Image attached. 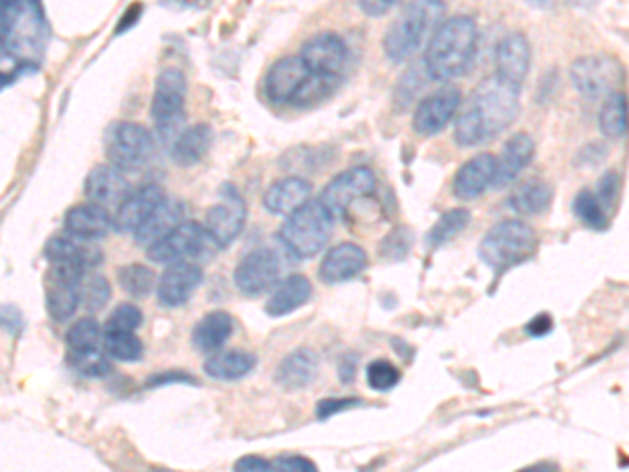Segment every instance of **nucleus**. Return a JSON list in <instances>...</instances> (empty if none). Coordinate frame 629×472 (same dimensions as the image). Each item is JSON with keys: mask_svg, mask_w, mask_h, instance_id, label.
Returning <instances> with one entry per match:
<instances>
[{"mask_svg": "<svg viewBox=\"0 0 629 472\" xmlns=\"http://www.w3.org/2000/svg\"><path fill=\"white\" fill-rule=\"evenodd\" d=\"M520 89L523 87L497 74L485 78L474 89L462 116L455 120V143L479 147L508 131L520 112Z\"/></svg>", "mask_w": 629, "mask_h": 472, "instance_id": "1", "label": "nucleus"}, {"mask_svg": "<svg viewBox=\"0 0 629 472\" xmlns=\"http://www.w3.org/2000/svg\"><path fill=\"white\" fill-rule=\"evenodd\" d=\"M479 47V28L470 15H453L432 34L424 53V70L430 80L449 82L464 76Z\"/></svg>", "mask_w": 629, "mask_h": 472, "instance_id": "2", "label": "nucleus"}, {"mask_svg": "<svg viewBox=\"0 0 629 472\" xmlns=\"http://www.w3.org/2000/svg\"><path fill=\"white\" fill-rule=\"evenodd\" d=\"M445 13L443 0H409L382 38L384 55L393 63L416 57L443 24Z\"/></svg>", "mask_w": 629, "mask_h": 472, "instance_id": "3", "label": "nucleus"}, {"mask_svg": "<svg viewBox=\"0 0 629 472\" xmlns=\"http://www.w3.org/2000/svg\"><path fill=\"white\" fill-rule=\"evenodd\" d=\"M340 80L311 74L298 55L281 57L265 76V95L275 105L307 107L336 93Z\"/></svg>", "mask_w": 629, "mask_h": 472, "instance_id": "4", "label": "nucleus"}, {"mask_svg": "<svg viewBox=\"0 0 629 472\" xmlns=\"http://www.w3.org/2000/svg\"><path fill=\"white\" fill-rule=\"evenodd\" d=\"M0 40L15 61L32 63L47 40V26L36 0H0Z\"/></svg>", "mask_w": 629, "mask_h": 472, "instance_id": "5", "label": "nucleus"}, {"mask_svg": "<svg viewBox=\"0 0 629 472\" xmlns=\"http://www.w3.org/2000/svg\"><path fill=\"white\" fill-rule=\"evenodd\" d=\"M334 221L319 200H309L288 214L277 231V240L296 261H309L332 240Z\"/></svg>", "mask_w": 629, "mask_h": 472, "instance_id": "6", "label": "nucleus"}, {"mask_svg": "<svg viewBox=\"0 0 629 472\" xmlns=\"http://www.w3.org/2000/svg\"><path fill=\"white\" fill-rule=\"evenodd\" d=\"M539 250L537 231L520 219L493 225L479 244V259L497 275L531 261Z\"/></svg>", "mask_w": 629, "mask_h": 472, "instance_id": "7", "label": "nucleus"}, {"mask_svg": "<svg viewBox=\"0 0 629 472\" xmlns=\"http://www.w3.org/2000/svg\"><path fill=\"white\" fill-rule=\"evenodd\" d=\"M221 250V246L212 240V235L204 225L185 221L179 227L166 233L162 240L149 244L147 256L151 263H179V261H204Z\"/></svg>", "mask_w": 629, "mask_h": 472, "instance_id": "8", "label": "nucleus"}, {"mask_svg": "<svg viewBox=\"0 0 629 472\" xmlns=\"http://www.w3.org/2000/svg\"><path fill=\"white\" fill-rule=\"evenodd\" d=\"M187 78L179 68H164L151 97V118L162 139H177L183 131Z\"/></svg>", "mask_w": 629, "mask_h": 472, "instance_id": "9", "label": "nucleus"}, {"mask_svg": "<svg viewBox=\"0 0 629 472\" xmlns=\"http://www.w3.org/2000/svg\"><path fill=\"white\" fill-rule=\"evenodd\" d=\"M376 185L378 179L370 166H353L342 170L325 185L317 200L328 208L334 219H349L357 204L374 196Z\"/></svg>", "mask_w": 629, "mask_h": 472, "instance_id": "10", "label": "nucleus"}, {"mask_svg": "<svg viewBox=\"0 0 629 472\" xmlns=\"http://www.w3.org/2000/svg\"><path fill=\"white\" fill-rule=\"evenodd\" d=\"M573 87L585 99H604L619 91L623 82V66L613 55H583L571 63L569 70Z\"/></svg>", "mask_w": 629, "mask_h": 472, "instance_id": "11", "label": "nucleus"}, {"mask_svg": "<svg viewBox=\"0 0 629 472\" xmlns=\"http://www.w3.org/2000/svg\"><path fill=\"white\" fill-rule=\"evenodd\" d=\"M246 221L248 206L244 196L233 183H225L219 189L216 202L206 212V231L221 248H229L242 235Z\"/></svg>", "mask_w": 629, "mask_h": 472, "instance_id": "12", "label": "nucleus"}, {"mask_svg": "<svg viewBox=\"0 0 629 472\" xmlns=\"http://www.w3.org/2000/svg\"><path fill=\"white\" fill-rule=\"evenodd\" d=\"M156 141L149 128L135 122H120L107 139V156L122 173L143 168L154 156Z\"/></svg>", "mask_w": 629, "mask_h": 472, "instance_id": "13", "label": "nucleus"}, {"mask_svg": "<svg viewBox=\"0 0 629 472\" xmlns=\"http://www.w3.org/2000/svg\"><path fill=\"white\" fill-rule=\"evenodd\" d=\"M298 57L311 74L342 82L346 63H349V45L340 34L321 32L302 45Z\"/></svg>", "mask_w": 629, "mask_h": 472, "instance_id": "14", "label": "nucleus"}, {"mask_svg": "<svg viewBox=\"0 0 629 472\" xmlns=\"http://www.w3.org/2000/svg\"><path fill=\"white\" fill-rule=\"evenodd\" d=\"M281 277V261L275 250L256 248L237 263L233 284L248 298H256L273 290Z\"/></svg>", "mask_w": 629, "mask_h": 472, "instance_id": "15", "label": "nucleus"}, {"mask_svg": "<svg viewBox=\"0 0 629 472\" xmlns=\"http://www.w3.org/2000/svg\"><path fill=\"white\" fill-rule=\"evenodd\" d=\"M84 269L68 263H51L47 273V311L55 321H68L80 307Z\"/></svg>", "mask_w": 629, "mask_h": 472, "instance_id": "16", "label": "nucleus"}, {"mask_svg": "<svg viewBox=\"0 0 629 472\" xmlns=\"http://www.w3.org/2000/svg\"><path fill=\"white\" fill-rule=\"evenodd\" d=\"M462 105V93L455 87H443L428 97L420 99L414 112V131L422 137H435L443 133L458 114Z\"/></svg>", "mask_w": 629, "mask_h": 472, "instance_id": "17", "label": "nucleus"}, {"mask_svg": "<svg viewBox=\"0 0 629 472\" xmlns=\"http://www.w3.org/2000/svg\"><path fill=\"white\" fill-rule=\"evenodd\" d=\"M204 282V271L193 261L170 263L158 282V300L162 307L177 309L189 303L193 292Z\"/></svg>", "mask_w": 629, "mask_h": 472, "instance_id": "18", "label": "nucleus"}, {"mask_svg": "<svg viewBox=\"0 0 629 472\" xmlns=\"http://www.w3.org/2000/svg\"><path fill=\"white\" fill-rule=\"evenodd\" d=\"M370 263L367 252L353 242H342L323 254L319 263V280L328 286L355 280Z\"/></svg>", "mask_w": 629, "mask_h": 472, "instance_id": "19", "label": "nucleus"}, {"mask_svg": "<svg viewBox=\"0 0 629 472\" xmlns=\"http://www.w3.org/2000/svg\"><path fill=\"white\" fill-rule=\"evenodd\" d=\"M495 175H497V156L489 152L476 154L470 160H466L458 168V173H455L453 196L462 202L481 198L487 189L493 187Z\"/></svg>", "mask_w": 629, "mask_h": 472, "instance_id": "20", "label": "nucleus"}, {"mask_svg": "<svg viewBox=\"0 0 629 472\" xmlns=\"http://www.w3.org/2000/svg\"><path fill=\"white\" fill-rule=\"evenodd\" d=\"M164 198H166L164 189L156 183H147L135 191H130L118 206V212L114 217L116 229L122 233H135Z\"/></svg>", "mask_w": 629, "mask_h": 472, "instance_id": "21", "label": "nucleus"}, {"mask_svg": "<svg viewBox=\"0 0 629 472\" xmlns=\"http://www.w3.org/2000/svg\"><path fill=\"white\" fill-rule=\"evenodd\" d=\"M319 372V357L313 349L300 347L279 361L275 370V384L284 393H298L315 380Z\"/></svg>", "mask_w": 629, "mask_h": 472, "instance_id": "22", "label": "nucleus"}, {"mask_svg": "<svg viewBox=\"0 0 629 472\" xmlns=\"http://www.w3.org/2000/svg\"><path fill=\"white\" fill-rule=\"evenodd\" d=\"M84 193L89 202L110 208L122 204V200L130 193V187L120 168H116L114 164H99L86 177Z\"/></svg>", "mask_w": 629, "mask_h": 472, "instance_id": "23", "label": "nucleus"}, {"mask_svg": "<svg viewBox=\"0 0 629 472\" xmlns=\"http://www.w3.org/2000/svg\"><path fill=\"white\" fill-rule=\"evenodd\" d=\"M495 68L497 76H502L508 82L523 87L525 78L531 70V45L525 34H508L495 53Z\"/></svg>", "mask_w": 629, "mask_h": 472, "instance_id": "24", "label": "nucleus"}, {"mask_svg": "<svg viewBox=\"0 0 629 472\" xmlns=\"http://www.w3.org/2000/svg\"><path fill=\"white\" fill-rule=\"evenodd\" d=\"M535 158V141L529 133L512 135L502 149V156L497 158V175H495V189H504L512 185L520 173L533 162Z\"/></svg>", "mask_w": 629, "mask_h": 472, "instance_id": "25", "label": "nucleus"}, {"mask_svg": "<svg viewBox=\"0 0 629 472\" xmlns=\"http://www.w3.org/2000/svg\"><path fill=\"white\" fill-rule=\"evenodd\" d=\"M313 296V286L309 282L307 275H288L286 280L277 282V286L273 288L267 305H265V313L273 319L286 317L294 311H298L300 307H305Z\"/></svg>", "mask_w": 629, "mask_h": 472, "instance_id": "26", "label": "nucleus"}, {"mask_svg": "<svg viewBox=\"0 0 629 472\" xmlns=\"http://www.w3.org/2000/svg\"><path fill=\"white\" fill-rule=\"evenodd\" d=\"M313 196V185L302 177H286L279 179L263 196V206L267 212L277 214V217H288L290 212L309 202Z\"/></svg>", "mask_w": 629, "mask_h": 472, "instance_id": "27", "label": "nucleus"}, {"mask_svg": "<svg viewBox=\"0 0 629 472\" xmlns=\"http://www.w3.org/2000/svg\"><path fill=\"white\" fill-rule=\"evenodd\" d=\"M47 259L51 263H68L82 267L84 271L97 267L103 261L101 250L93 244V240H82L76 235H55L47 244Z\"/></svg>", "mask_w": 629, "mask_h": 472, "instance_id": "28", "label": "nucleus"}, {"mask_svg": "<svg viewBox=\"0 0 629 472\" xmlns=\"http://www.w3.org/2000/svg\"><path fill=\"white\" fill-rule=\"evenodd\" d=\"M114 219L105 206L95 202L78 204L65 214V231L82 240H99L112 229Z\"/></svg>", "mask_w": 629, "mask_h": 472, "instance_id": "29", "label": "nucleus"}, {"mask_svg": "<svg viewBox=\"0 0 629 472\" xmlns=\"http://www.w3.org/2000/svg\"><path fill=\"white\" fill-rule=\"evenodd\" d=\"M187 219V206L177 198H164L156 210L149 214L147 221L135 231V238L139 244H154L162 240L166 233H170Z\"/></svg>", "mask_w": 629, "mask_h": 472, "instance_id": "30", "label": "nucleus"}, {"mask_svg": "<svg viewBox=\"0 0 629 472\" xmlns=\"http://www.w3.org/2000/svg\"><path fill=\"white\" fill-rule=\"evenodd\" d=\"M233 317L227 311H210L206 313L191 332V342L195 351L200 353H216L221 351L225 342L233 334Z\"/></svg>", "mask_w": 629, "mask_h": 472, "instance_id": "31", "label": "nucleus"}, {"mask_svg": "<svg viewBox=\"0 0 629 472\" xmlns=\"http://www.w3.org/2000/svg\"><path fill=\"white\" fill-rule=\"evenodd\" d=\"M256 363H258V357L244 349L216 351L206 359L204 372L214 380L233 382V380H242L248 374H252Z\"/></svg>", "mask_w": 629, "mask_h": 472, "instance_id": "32", "label": "nucleus"}, {"mask_svg": "<svg viewBox=\"0 0 629 472\" xmlns=\"http://www.w3.org/2000/svg\"><path fill=\"white\" fill-rule=\"evenodd\" d=\"M554 200V191L550 183L541 179H529L514 187L508 198V206L520 214V217H537L546 212Z\"/></svg>", "mask_w": 629, "mask_h": 472, "instance_id": "33", "label": "nucleus"}, {"mask_svg": "<svg viewBox=\"0 0 629 472\" xmlns=\"http://www.w3.org/2000/svg\"><path fill=\"white\" fill-rule=\"evenodd\" d=\"M212 145V128L208 124H193L181 131L172 143V160L181 166L198 164Z\"/></svg>", "mask_w": 629, "mask_h": 472, "instance_id": "34", "label": "nucleus"}, {"mask_svg": "<svg viewBox=\"0 0 629 472\" xmlns=\"http://www.w3.org/2000/svg\"><path fill=\"white\" fill-rule=\"evenodd\" d=\"M472 221V214L468 208H451L445 214H441V219L430 227L426 233V248L437 250L451 242L455 235H460Z\"/></svg>", "mask_w": 629, "mask_h": 472, "instance_id": "35", "label": "nucleus"}, {"mask_svg": "<svg viewBox=\"0 0 629 472\" xmlns=\"http://www.w3.org/2000/svg\"><path fill=\"white\" fill-rule=\"evenodd\" d=\"M103 340V332L99 324L91 317L78 319L76 324L65 334V345H68V357H80L91 355L99 351V345Z\"/></svg>", "mask_w": 629, "mask_h": 472, "instance_id": "36", "label": "nucleus"}, {"mask_svg": "<svg viewBox=\"0 0 629 472\" xmlns=\"http://www.w3.org/2000/svg\"><path fill=\"white\" fill-rule=\"evenodd\" d=\"M600 133L609 139H619L627 135V97L621 91L604 97L600 110Z\"/></svg>", "mask_w": 629, "mask_h": 472, "instance_id": "37", "label": "nucleus"}, {"mask_svg": "<svg viewBox=\"0 0 629 472\" xmlns=\"http://www.w3.org/2000/svg\"><path fill=\"white\" fill-rule=\"evenodd\" d=\"M573 214L583 227L594 231H602L609 225V212H606V208L596 198V193L590 189H581L577 193L573 200Z\"/></svg>", "mask_w": 629, "mask_h": 472, "instance_id": "38", "label": "nucleus"}, {"mask_svg": "<svg viewBox=\"0 0 629 472\" xmlns=\"http://www.w3.org/2000/svg\"><path fill=\"white\" fill-rule=\"evenodd\" d=\"M103 349L118 361H139L143 357V342L135 332L103 330Z\"/></svg>", "mask_w": 629, "mask_h": 472, "instance_id": "39", "label": "nucleus"}, {"mask_svg": "<svg viewBox=\"0 0 629 472\" xmlns=\"http://www.w3.org/2000/svg\"><path fill=\"white\" fill-rule=\"evenodd\" d=\"M118 284L130 296H145L156 284V273L145 265H126L118 273Z\"/></svg>", "mask_w": 629, "mask_h": 472, "instance_id": "40", "label": "nucleus"}, {"mask_svg": "<svg viewBox=\"0 0 629 472\" xmlns=\"http://www.w3.org/2000/svg\"><path fill=\"white\" fill-rule=\"evenodd\" d=\"M365 376H367V386H370V389L376 393L393 391L395 386L401 382V370L395 366V363H390L388 359L372 361L370 366H367Z\"/></svg>", "mask_w": 629, "mask_h": 472, "instance_id": "41", "label": "nucleus"}, {"mask_svg": "<svg viewBox=\"0 0 629 472\" xmlns=\"http://www.w3.org/2000/svg\"><path fill=\"white\" fill-rule=\"evenodd\" d=\"M112 298V288L110 282L105 280L103 275H93L89 280L82 282L80 290V305H84L86 311H101Z\"/></svg>", "mask_w": 629, "mask_h": 472, "instance_id": "42", "label": "nucleus"}, {"mask_svg": "<svg viewBox=\"0 0 629 472\" xmlns=\"http://www.w3.org/2000/svg\"><path fill=\"white\" fill-rule=\"evenodd\" d=\"M143 324V313L137 305L124 303L118 305L112 315L107 317L105 330H122V332H137V328Z\"/></svg>", "mask_w": 629, "mask_h": 472, "instance_id": "43", "label": "nucleus"}, {"mask_svg": "<svg viewBox=\"0 0 629 472\" xmlns=\"http://www.w3.org/2000/svg\"><path fill=\"white\" fill-rule=\"evenodd\" d=\"M363 405H365V401L359 397H328V399L317 401L315 416H317V420L325 422L336 414L349 412V410H355V407H363Z\"/></svg>", "mask_w": 629, "mask_h": 472, "instance_id": "44", "label": "nucleus"}, {"mask_svg": "<svg viewBox=\"0 0 629 472\" xmlns=\"http://www.w3.org/2000/svg\"><path fill=\"white\" fill-rule=\"evenodd\" d=\"M619 193H621V175L615 173V170H609V173L598 181L596 198L606 208V212H611L619 202Z\"/></svg>", "mask_w": 629, "mask_h": 472, "instance_id": "45", "label": "nucleus"}, {"mask_svg": "<svg viewBox=\"0 0 629 472\" xmlns=\"http://www.w3.org/2000/svg\"><path fill=\"white\" fill-rule=\"evenodd\" d=\"M409 244H411V238L409 235H405L403 229L393 231L390 235H386L382 246H380L382 259H390V256H393V259H403L409 250Z\"/></svg>", "mask_w": 629, "mask_h": 472, "instance_id": "46", "label": "nucleus"}, {"mask_svg": "<svg viewBox=\"0 0 629 472\" xmlns=\"http://www.w3.org/2000/svg\"><path fill=\"white\" fill-rule=\"evenodd\" d=\"M273 464V470L275 472H317V464L305 456H296V454H290V456H279L275 460H271Z\"/></svg>", "mask_w": 629, "mask_h": 472, "instance_id": "47", "label": "nucleus"}, {"mask_svg": "<svg viewBox=\"0 0 629 472\" xmlns=\"http://www.w3.org/2000/svg\"><path fill=\"white\" fill-rule=\"evenodd\" d=\"M399 0H359V7L367 17H384L397 7Z\"/></svg>", "mask_w": 629, "mask_h": 472, "instance_id": "48", "label": "nucleus"}, {"mask_svg": "<svg viewBox=\"0 0 629 472\" xmlns=\"http://www.w3.org/2000/svg\"><path fill=\"white\" fill-rule=\"evenodd\" d=\"M233 470L237 472H267L273 470L271 460L260 458V456H244L233 464Z\"/></svg>", "mask_w": 629, "mask_h": 472, "instance_id": "49", "label": "nucleus"}, {"mask_svg": "<svg viewBox=\"0 0 629 472\" xmlns=\"http://www.w3.org/2000/svg\"><path fill=\"white\" fill-rule=\"evenodd\" d=\"M552 328H554V321H552V317H550L548 313L535 315V317L529 321V324L525 326L527 334H531V336H535V338H541V336L550 334Z\"/></svg>", "mask_w": 629, "mask_h": 472, "instance_id": "50", "label": "nucleus"}, {"mask_svg": "<svg viewBox=\"0 0 629 472\" xmlns=\"http://www.w3.org/2000/svg\"><path fill=\"white\" fill-rule=\"evenodd\" d=\"M0 326L9 330L11 334H17L21 330V326H24V319H21L19 309H15L11 305L0 309Z\"/></svg>", "mask_w": 629, "mask_h": 472, "instance_id": "51", "label": "nucleus"}, {"mask_svg": "<svg viewBox=\"0 0 629 472\" xmlns=\"http://www.w3.org/2000/svg\"><path fill=\"white\" fill-rule=\"evenodd\" d=\"M355 376H357V359L353 355H346L340 361L338 378H340L342 384H351V382H355Z\"/></svg>", "mask_w": 629, "mask_h": 472, "instance_id": "52", "label": "nucleus"}, {"mask_svg": "<svg viewBox=\"0 0 629 472\" xmlns=\"http://www.w3.org/2000/svg\"><path fill=\"white\" fill-rule=\"evenodd\" d=\"M527 470H556V466L554 464H535V466H531V468H525V472Z\"/></svg>", "mask_w": 629, "mask_h": 472, "instance_id": "53", "label": "nucleus"}]
</instances>
